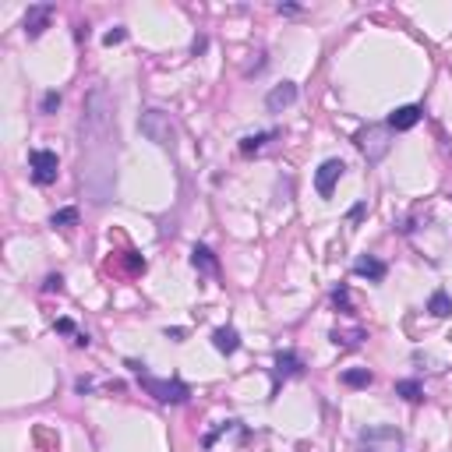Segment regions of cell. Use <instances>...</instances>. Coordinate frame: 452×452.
Segmentation results:
<instances>
[{"label":"cell","mask_w":452,"mask_h":452,"mask_svg":"<svg viewBox=\"0 0 452 452\" xmlns=\"http://www.w3.org/2000/svg\"><path fill=\"white\" fill-rule=\"evenodd\" d=\"M110 135H113V103L103 85L85 96L82 121H78V145H82V184L89 188L96 205H106L113 195V159H110Z\"/></svg>","instance_id":"cell-1"},{"label":"cell","mask_w":452,"mask_h":452,"mask_svg":"<svg viewBox=\"0 0 452 452\" xmlns=\"http://www.w3.org/2000/svg\"><path fill=\"white\" fill-rule=\"evenodd\" d=\"M357 452H403V435L389 424L364 428L357 435Z\"/></svg>","instance_id":"cell-2"},{"label":"cell","mask_w":452,"mask_h":452,"mask_svg":"<svg viewBox=\"0 0 452 452\" xmlns=\"http://www.w3.org/2000/svg\"><path fill=\"white\" fill-rule=\"evenodd\" d=\"M138 131H142L149 142L163 145V149H170V145H174V138H177L174 121H170V113H163V110H145L142 117H138Z\"/></svg>","instance_id":"cell-3"},{"label":"cell","mask_w":452,"mask_h":452,"mask_svg":"<svg viewBox=\"0 0 452 452\" xmlns=\"http://www.w3.org/2000/svg\"><path fill=\"white\" fill-rule=\"evenodd\" d=\"M142 389L149 392V396H156L159 403H188V396H191V389L184 385V382H166V378H152V375H142Z\"/></svg>","instance_id":"cell-4"},{"label":"cell","mask_w":452,"mask_h":452,"mask_svg":"<svg viewBox=\"0 0 452 452\" xmlns=\"http://www.w3.org/2000/svg\"><path fill=\"white\" fill-rule=\"evenodd\" d=\"M357 149L368 156V163H378V159H385L389 156V149H392V135H389V128H364L361 135H357Z\"/></svg>","instance_id":"cell-5"},{"label":"cell","mask_w":452,"mask_h":452,"mask_svg":"<svg viewBox=\"0 0 452 452\" xmlns=\"http://www.w3.org/2000/svg\"><path fill=\"white\" fill-rule=\"evenodd\" d=\"M29 166H32V181H36L39 188H50V184L56 181V174H61L56 152H50V149H36V152L29 156Z\"/></svg>","instance_id":"cell-6"},{"label":"cell","mask_w":452,"mask_h":452,"mask_svg":"<svg viewBox=\"0 0 452 452\" xmlns=\"http://www.w3.org/2000/svg\"><path fill=\"white\" fill-rule=\"evenodd\" d=\"M343 159H325L322 166H318V174H315V191L322 195V198H329L332 195V188L339 184V177H343Z\"/></svg>","instance_id":"cell-7"},{"label":"cell","mask_w":452,"mask_h":452,"mask_svg":"<svg viewBox=\"0 0 452 452\" xmlns=\"http://www.w3.org/2000/svg\"><path fill=\"white\" fill-rule=\"evenodd\" d=\"M421 117H424V110H421L417 103L400 106V110H392V113H389V131H410V128L421 124Z\"/></svg>","instance_id":"cell-8"},{"label":"cell","mask_w":452,"mask_h":452,"mask_svg":"<svg viewBox=\"0 0 452 452\" xmlns=\"http://www.w3.org/2000/svg\"><path fill=\"white\" fill-rule=\"evenodd\" d=\"M297 103V85L294 82H282V85H276L269 96H265V110L269 113H282L287 106H294Z\"/></svg>","instance_id":"cell-9"},{"label":"cell","mask_w":452,"mask_h":452,"mask_svg":"<svg viewBox=\"0 0 452 452\" xmlns=\"http://www.w3.org/2000/svg\"><path fill=\"white\" fill-rule=\"evenodd\" d=\"M50 18H53V8H50V4H36V8H29V15H25V36H29V39L43 36L46 25H50Z\"/></svg>","instance_id":"cell-10"},{"label":"cell","mask_w":452,"mask_h":452,"mask_svg":"<svg viewBox=\"0 0 452 452\" xmlns=\"http://www.w3.org/2000/svg\"><path fill=\"white\" fill-rule=\"evenodd\" d=\"M354 272H357V276H364V279H371V282H382L389 269H385V262H382V258L364 255V258H357V262H354Z\"/></svg>","instance_id":"cell-11"},{"label":"cell","mask_w":452,"mask_h":452,"mask_svg":"<svg viewBox=\"0 0 452 452\" xmlns=\"http://www.w3.org/2000/svg\"><path fill=\"white\" fill-rule=\"evenodd\" d=\"M212 343H216L219 354L230 357V354L241 350V336H237V329H216V332H212Z\"/></svg>","instance_id":"cell-12"},{"label":"cell","mask_w":452,"mask_h":452,"mask_svg":"<svg viewBox=\"0 0 452 452\" xmlns=\"http://www.w3.org/2000/svg\"><path fill=\"white\" fill-rule=\"evenodd\" d=\"M276 371H279L282 378H301V375H304V361H301L294 350H287V354L276 357Z\"/></svg>","instance_id":"cell-13"},{"label":"cell","mask_w":452,"mask_h":452,"mask_svg":"<svg viewBox=\"0 0 452 452\" xmlns=\"http://www.w3.org/2000/svg\"><path fill=\"white\" fill-rule=\"evenodd\" d=\"M428 311H431L435 318H449V315H452V301H449V294H445V290H435L431 301H428Z\"/></svg>","instance_id":"cell-14"},{"label":"cell","mask_w":452,"mask_h":452,"mask_svg":"<svg viewBox=\"0 0 452 452\" xmlns=\"http://www.w3.org/2000/svg\"><path fill=\"white\" fill-rule=\"evenodd\" d=\"M371 371L368 368H350V371H343V385H350V389H368L371 385Z\"/></svg>","instance_id":"cell-15"},{"label":"cell","mask_w":452,"mask_h":452,"mask_svg":"<svg viewBox=\"0 0 452 452\" xmlns=\"http://www.w3.org/2000/svg\"><path fill=\"white\" fill-rule=\"evenodd\" d=\"M191 265L202 269V272H216V258H212L209 248H195V251H191Z\"/></svg>","instance_id":"cell-16"},{"label":"cell","mask_w":452,"mask_h":452,"mask_svg":"<svg viewBox=\"0 0 452 452\" xmlns=\"http://www.w3.org/2000/svg\"><path fill=\"white\" fill-rule=\"evenodd\" d=\"M272 138V131H262V135H248V138H241V152L244 156H251V152H258V149H265V142Z\"/></svg>","instance_id":"cell-17"},{"label":"cell","mask_w":452,"mask_h":452,"mask_svg":"<svg viewBox=\"0 0 452 452\" xmlns=\"http://www.w3.org/2000/svg\"><path fill=\"white\" fill-rule=\"evenodd\" d=\"M396 396H403V400H421V396H424V389L414 382V378H407V382H396Z\"/></svg>","instance_id":"cell-18"},{"label":"cell","mask_w":452,"mask_h":452,"mask_svg":"<svg viewBox=\"0 0 452 452\" xmlns=\"http://www.w3.org/2000/svg\"><path fill=\"white\" fill-rule=\"evenodd\" d=\"M50 223H53V226H75V223H78V209H61V212H53Z\"/></svg>","instance_id":"cell-19"},{"label":"cell","mask_w":452,"mask_h":452,"mask_svg":"<svg viewBox=\"0 0 452 452\" xmlns=\"http://www.w3.org/2000/svg\"><path fill=\"white\" fill-rule=\"evenodd\" d=\"M124 39H128V32H124L121 25H117V29H110V32L103 36V43H106V46H117V43H124Z\"/></svg>","instance_id":"cell-20"},{"label":"cell","mask_w":452,"mask_h":452,"mask_svg":"<svg viewBox=\"0 0 452 452\" xmlns=\"http://www.w3.org/2000/svg\"><path fill=\"white\" fill-rule=\"evenodd\" d=\"M53 110H61V96L46 92V96H43V113H53Z\"/></svg>","instance_id":"cell-21"},{"label":"cell","mask_w":452,"mask_h":452,"mask_svg":"<svg viewBox=\"0 0 452 452\" xmlns=\"http://www.w3.org/2000/svg\"><path fill=\"white\" fill-rule=\"evenodd\" d=\"M46 290H64V279L61 276H50L46 279Z\"/></svg>","instance_id":"cell-22"},{"label":"cell","mask_w":452,"mask_h":452,"mask_svg":"<svg viewBox=\"0 0 452 452\" xmlns=\"http://www.w3.org/2000/svg\"><path fill=\"white\" fill-rule=\"evenodd\" d=\"M56 329H61V332H75V325H71L68 318H61V322H56Z\"/></svg>","instance_id":"cell-23"}]
</instances>
